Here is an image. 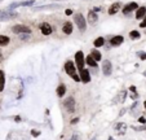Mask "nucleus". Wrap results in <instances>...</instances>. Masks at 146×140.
<instances>
[{
	"label": "nucleus",
	"mask_w": 146,
	"mask_h": 140,
	"mask_svg": "<svg viewBox=\"0 0 146 140\" xmlns=\"http://www.w3.org/2000/svg\"><path fill=\"white\" fill-rule=\"evenodd\" d=\"M63 106H65V109L67 110L69 113H72L75 110V99L72 96L66 97L65 100H63Z\"/></svg>",
	"instance_id": "obj_4"
},
{
	"label": "nucleus",
	"mask_w": 146,
	"mask_h": 140,
	"mask_svg": "<svg viewBox=\"0 0 146 140\" xmlns=\"http://www.w3.org/2000/svg\"><path fill=\"white\" fill-rule=\"evenodd\" d=\"M52 8H58V5H44V7H38L34 11H44V9H52Z\"/></svg>",
	"instance_id": "obj_23"
},
{
	"label": "nucleus",
	"mask_w": 146,
	"mask_h": 140,
	"mask_svg": "<svg viewBox=\"0 0 146 140\" xmlns=\"http://www.w3.org/2000/svg\"><path fill=\"white\" fill-rule=\"evenodd\" d=\"M74 21H75V23H76V26H78L80 33H84V31L87 30V21H85L84 16L81 13H75L74 14Z\"/></svg>",
	"instance_id": "obj_1"
},
{
	"label": "nucleus",
	"mask_w": 146,
	"mask_h": 140,
	"mask_svg": "<svg viewBox=\"0 0 146 140\" xmlns=\"http://www.w3.org/2000/svg\"><path fill=\"white\" fill-rule=\"evenodd\" d=\"M78 121H79V118H75V119H71V123H72V125H74V123H76V122H78Z\"/></svg>",
	"instance_id": "obj_29"
},
{
	"label": "nucleus",
	"mask_w": 146,
	"mask_h": 140,
	"mask_svg": "<svg viewBox=\"0 0 146 140\" xmlns=\"http://www.w3.org/2000/svg\"><path fill=\"white\" fill-rule=\"evenodd\" d=\"M102 71L105 75H111L113 73V65L109 60H105L103 64H102Z\"/></svg>",
	"instance_id": "obj_8"
},
{
	"label": "nucleus",
	"mask_w": 146,
	"mask_h": 140,
	"mask_svg": "<svg viewBox=\"0 0 146 140\" xmlns=\"http://www.w3.org/2000/svg\"><path fill=\"white\" fill-rule=\"evenodd\" d=\"M84 62H85V60H84V53L81 52V51H78L76 55H75V65L79 68V70L84 69Z\"/></svg>",
	"instance_id": "obj_6"
},
{
	"label": "nucleus",
	"mask_w": 146,
	"mask_h": 140,
	"mask_svg": "<svg viewBox=\"0 0 146 140\" xmlns=\"http://www.w3.org/2000/svg\"><path fill=\"white\" fill-rule=\"evenodd\" d=\"M145 106H146V101H145Z\"/></svg>",
	"instance_id": "obj_34"
},
{
	"label": "nucleus",
	"mask_w": 146,
	"mask_h": 140,
	"mask_svg": "<svg viewBox=\"0 0 146 140\" xmlns=\"http://www.w3.org/2000/svg\"><path fill=\"white\" fill-rule=\"evenodd\" d=\"M66 93V86L65 84H59L57 87V96L58 97H63Z\"/></svg>",
	"instance_id": "obj_17"
},
{
	"label": "nucleus",
	"mask_w": 146,
	"mask_h": 140,
	"mask_svg": "<svg viewBox=\"0 0 146 140\" xmlns=\"http://www.w3.org/2000/svg\"><path fill=\"white\" fill-rule=\"evenodd\" d=\"M71 140H76V138H75V136H72V139Z\"/></svg>",
	"instance_id": "obj_31"
},
{
	"label": "nucleus",
	"mask_w": 146,
	"mask_h": 140,
	"mask_svg": "<svg viewBox=\"0 0 146 140\" xmlns=\"http://www.w3.org/2000/svg\"><path fill=\"white\" fill-rule=\"evenodd\" d=\"M97 21H98V16H97L96 12H93V11L88 12V22H89L91 25H96Z\"/></svg>",
	"instance_id": "obj_12"
},
{
	"label": "nucleus",
	"mask_w": 146,
	"mask_h": 140,
	"mask_svg": "<svg viewBox=\"0 0 146 140\" xmlns=\"http://www.w3.org/2000/svg\"><path fill=\"white\" fill-rule=\"evenodd\" d=\"M137 8H138L137 3L132 1V3H129V4H127L125 7L123 8V13H124V14H128V13H131V12L136 11V9H137Z\"/></svg>",
	"instance_id": "obj_9"
},
{
	"label": "nucleus",
	"mask_w": 146,
	"mask_h": 140,
	"mask_svg": "<svg viewBox=\"0 0 146 140\" xmlns=\"http://www.w3.org/2000/svg\"><path fill=\"white\" fill-rule=\"evenodd\" d=\"M129 36H131V39H138V38L141 36V34H140L137 30H132L131 33H129Z\"/></svg>",
	"instance_id": "obj_24"
},
{
	"label": "nucleus",
	"mask_w": 146,
	"mask_h": 140,
	"mask_svg": "<svg viewBox=\"0 0 146 140\" xmlns=\"http://www.w3.org/2000/svg\"><path fill=\"white\" fill-rule=\"evenodd\" d=\"M4 86H5V75H4V71L0 70V92L4 90Z\"/></svg>",
	"instance_id": "obj_20"
},
{
	"label": "nucleus",
	"mask_w": 146,
	"mask_h": 140,
	"mask_svg": "<svg viewBox=\"0 0 146 140\" xmlns=\"http://www.w3.org/2000/svg\"><path fill=\"white\" fill-rule=\"evenodd\" d=\"M91 56L93 57L96 61H100V60H101V53L98 52L97 49H92V51H91Z\"/></svg>",
	"instance_id": "obj_22"
},
{
	"label": "nucleus",
	"mask_w": 146,
	"mask_h": 140,
	"mask_svg": "<svg viewBox=\"0 0 146 140\" xmlns=\"http://www.w3.org/2000/svg\"><path fill=\"white\" fill-rule=\"evenodd\" d=\"M114 128H115V131L118 132V134H120V135H122V134H124V132H125V130H127V125H125V123H116Z\"/></svg>",
	"instance_id": "obj_16"
},
{
	"label": "nucleus",
	"mask_w": 146,
	"mask_h": 140,
	"mask_svg": "<svg viewBox=\"0 0 146 140\" xmlns=\"http://www.w3.org/2000/svg\"><path fill=\"white\" fill-rule=\"evenodd\" d=\"M0 1H1V0H0Z\"/></svg>",
	"instance_id": "obj_35"
},
{
	"label": "nucleus",
	"mask_w": 146,
	"mask_h": 140,
	"mask_svg": "<svg viewBox=\"0 0 146 140\" xmlns=\"http://www.w3.org/2000/svg\"><path fill=\"white\" fill-rule=\"evenodd\" d=\"M109 140H114V139H113V138H110V139H109Z\"/></svg>",
	"instance_id": "obj_32"
},
{
	"label": "nucleus",
	"mask_w": 146,
	"mask_h": 140,
	"mask_svg": "<svg viewBox=\"0 0 146 140\" xmlns=\"http://www.w3.org/2000/svg\"><path fill=\"white\" fill-rule=\"evenodd\" d=\"M140 27H142V29H145V27H146V16L144 17V20H142V22L140 23Z\"/></svg>",
	"instance_id": "obj_25"
},
{
	"label": "nucleus",
	"mask_w": 146,
	"mask_h": 140,
	"mask_svg": "<svg viewBox=\"0 0 146 140\" xmlns=\"http://www.w3.org/2000/svg\"><path fill=\"white\" fill-rule=\"evenodd\" d=\"M18 16L17 12H13L12 9H9V11H3L0 12V22H5V21H11L16 18Z\"/></svg>",
	"instance_id": "obj_3"
},
{
	"label": "nucleus",
	"mask_w": 146,
	"mask_h": 140,
	"mask_svg": "<svg viewBox=\"0 0 146 140\" xmlns=\"http://www.w3.org/2000/svg\"><path fill=\"white\" fill-rule=\"evenodd\" d=\"M138 55H140V58L141 60H146V53L145 52H140Z\"/></svg>",
	"instance_id": "obj_26"
},
{
	"label": "nucleus",
	"mask_w": 146,
	"mask_h": 140,
	"mask_svg": "<svg viewBox=\"0 0 146 140\" xmlns=\"http://www.w3.org/2000/svg\"><path fill=\"white\" fill-rule=\"evenodd\" d=\"M138 121H140V122H141V123H146V119L144 118V117H141V118H140Z\"/></svg>",
	"instance_id": "obj_28"
},
{
	"label": "nucleus",
	"mask_w": 146,
	"mask_h": 140,
	"mask_svg": "<svg viewBox=\"0 0 146 140\" xmlns=\"http://www.w3.org/2000/svg\"><path fill=\"white\" fill-rule=\"evenodd\" d=\"M80 81L84 82V83H88L91 81V75H89V71L87 69H81L80 70Z\"/></svg>",
	"instance_id": "obj_11"
},
{
	"label": "nucleus",
	"mask_w": 146,
	"mask_h": 140,
	"mask_svg": "<svg viewBox=\"0 0 146 140\" xmlns=\"http://www.w3.org/2000/svg\"><path fill=\"white\" fill-rule=\"evenodd\" d=\"M93 44H94V47H97V48H98V47H102L103 44H105V38L98 36L97 39L94 40V43H93Z\"/></svg>",
	"instance_id": "obj_21"
},
{
	"label": "nucleus",
	"mask_w": 146,
	"mask_h": 140,
	"mask_svg": "<svg viewBox=\"0 0 146 140\" xmlns=\"http://www.w3.org/2000/svg\"><path fill=\"white\" fill-rule=\"evenodd\" d=\"M9 42H11V39H9L8 36H5V35H0V47H7Z\"/></svg>",
	"instance_id": "obj_19"
},
{
	"label": "nucleus",
	"mask_w": 146,
	"mask_h": 140,
	"mask_svg": "<svg viewBox=\"0 0 146 140\" xmlns=\"http://www.w3.org/2000/svg\"><path fill=\"white\" fill-rule=\"evenodd\" d=\"M40 31H42V34L43 35H45V36H48V35L52 34V31H53V29L52 26L48 23V22H43V23H40Z\"/></svg>",
	"instance_id": "obj_7"
},
{
	"label": "nucleus",
	"mask_w": 146,
	"mask_h": 140,
	"mask_svg": "<svg viewBox=\"0 0 146 140\" xmlns=\"http://www.w3.org/2000/svg\"><path fill=\"white\" fill-rule=\"evenodd\" d=\"M1 58H3V53H1V51H0V61H1Z\"/></svg>",
	"instance_id": "obj_30"
},
{
	"label": "nucleus",
	"mask_w": 146,
	"mask_h": 140,
	"mask_svg": "<svg viewBox=\"0 0 146 140\" xmlns=\"http://www.w3.org/2000/svg\"><path fill=\"white\" fill-rule=\"evenodd\" d=\"M75 70H76V68H75V65H74V62H72V61H67L65 64V71L67 73V74L74 79V81L79 82V81H80V77H78V75H76Z\"/></svg>",
	"instance_id": "obj_2"
},
{
	"label": "nucleus",
	"mask_w": 146,
	"mask_h": 140,
	"mask_svg": "<svg viewBox=\"0 0 146 140\" xmlns=\"http://www.w3.org/2000/svg\"><path fill=\"white\" fill-rule=\"evenodd\" d=\"M12 31L14 34L20 35V34H31V29L28 26H25V25H16V26L12 27Z\"/></svg>",
	"instance_id": "obj_5"
},
{
	"label": "nucleus",
	"mask_w": 146,
	"mask_h": 140,
	"mask_svg": "<svg viewBox=\"0 0 146 140\" xmlns=\"http://www.w3.org/2000/svg\"><path fill=\"white\" fill-rule=\"evenodd\" d=\"M85 62H87V65H89L91 68H96V66H97V61H96V60H94L91 55L85 57Z\"/></svg>",
	"instance_id": "obj_18"
},
{
	"label": "nucleus",
	"mask_w": 146,
	"mask_h": 140,
	"mask_svg": "<svg viewBox=\"0 0 146 140\" xmlns=\"http://www.w3.org/2000/svg\"><path fill=\"white\" fill-rule=\"evenodd\" d=\"M65 14H66V16H71V14H72V11H71V9H66V11H65Z\"/></svg>",
	"instance_id": "obj_27"
},
{
	"label": "nucleus",
	"mask_w": 146,
	"mask_h": 140,
	"mask_svg": "<svg viewBox=\"0 0 146 140\" xmlns=\"http://www.w3.org/2000/svg\"><path fill=\"white\" fill-rule=\"evenodd\" d=\"M146 16V7H140L136 9V18L137 20H141Z\"/></svg>",
	"instance_id": "obj_14"
},
{
	"label": "nucleus",
	"mask_w": 146,
	"mask_h": 140,
	"mask_svg": "<svg viewBox=\"0 0 146 140\" xmlns=\"http://www.w3.org/2000/svg\"><path fill=\"white\" fill-rule=\"evenodd\" d=\"M124 42V38L122 36V35H116V36H113L111 40H110V44H111L113 47H118L120 44H123Z\"/></svg>",
	"instance_id": "obj_10"
},
{
	"label": "nucleus",
	"mask_w": 146,
	"mask_h": 140,
	"mask_svg": "<svg viewBox=\"0 0 146 140\" xmlns=\"http://www.w3.org/2000/svg\"><path fill=\"white\" fill-rule=\"evenodd\" d=\"M92 140H96V138H94V139H92Z\"/></svg>",
	"instance_id": "obj_33"
},
{
	"label": "nucleus",
	"mask_w": 146,
	"mask_h": 140,
	"mask_svg": "<svg viewBox=\"0 0 146 140\" xmlns=\"http://www.w3.org/2000/svg\"><path fill=\"white\" fill-rule=\"evenodd\" d=\"M120 9V3L119 1H116V3H114V4L111 5V7L109 8V14L110 16H114L115 13H118V11Z\"/></svg>",
	"instance_id": "obj_15"
},
{
	"label": "nucleus",
	"mask_w": 146,
	"mask_h": 140,
	"mask_svg": "<svg viewBox=\"0 0 146 140\" xmlns=\"http://www.w3.org/2000/svg\"><path fill=\"white\" fill-rule=\"evenodd\" d=\"M72 29H74V26H72L71 22H65L63 27H62V31L65 35H70V34H72Z\"/></svg>",
	"instance_id": "obj_13"
}]
</instances>
